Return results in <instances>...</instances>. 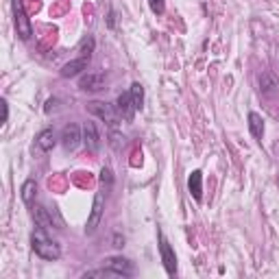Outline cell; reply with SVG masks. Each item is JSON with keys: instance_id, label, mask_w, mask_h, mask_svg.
Wrapping results in <instances>:
<instances>
[{"instance_id": "6da1fadb", "label": "cell", "mask_w": 279, "mask_h": 279, "mask_svg": "<svg viewBox=\"0 0 279 279\" xmlns=\"http://www.w3.org/2000/svg\"><path fill=\"white\" fill-rule=\"evenodd\" d=\"M31 247H33V251L37 253L42 260L52 262V260H59L61 257L59 244H57L52 238H48L46 229H42V227H37V229L31 233Z\"/></svg>"}, {"instance_id": "2e32d148", "label": "cell", "mask_w": 279, "mask_h": 279, "mask_svg": "<svg viewBox=\"0 0 279 279\" xmlns=\"http://www.w3.org/2000/svg\"><path fill=\"white\" fill-rule=\"evenodd\" d=\"M20 192H22V201H24L26 205H31L35 199V194H37V181H35V179H26V181L22 183Z\"/></svg>"}, {"instance_id": "9a60e30c", "label": "cell", "mask_w": 279, "mask_h": 279, "mask_svg": "<svg viewBox=\"0 0 279 279\" xmlns=\"http://www.w3.org/2000/svg\"><path fill=\"white\" fill-rule=\"evenodd\" d=\"M248 129H251L253 138L262 140V135H264V120H262L260 113H255V111L248 113Z\"/></svg>"}, {"instance_id": "8fae6325", "label": "cell", "mask_w": 279, "mask_h": 279, "mask_svg": "<svg viewBox=\"0 0 279 279\" xmlns=\"http://www.w3.org/2000/svg\"><path fill=\"white\" fill-rule=\"evenodd\" d=\"M187 190H190L192 199L201 201V196H203V172L201 170H192V174L187 177Z\"/></svg>"}, {"instance_id": "d6986e66", "label": "cell", "mask_w": 279, "mask_h": 279, "mask_svg": "<svg viewBox=\"0 0 279 279\" xmlns=\"http://www.w3.org/2000/svg\"><path fill=\"white\" fill-rule=\"evenodd\" d=\"M94 46H96V42H94V37H85L81 42V46H78V52H81V57L83 59H90L92 57V52H94Z\"/></svg>"}, {"instance_id": "7c38bea8", "label": "cell", "mask_w": 279, "mask_h": 279, "mask_svg": "<svg viewBox=\"0 0 279 279\" xmlns=\"http://www.w3.org/2000/svg\"><path fill=\"white\" fill-rule=\"evenodd\" d=\"M87 63H90V59H83V57H78V59H72L70 63H65L63 68H61V77H63V78L77 77V74H81L83 70H87Z\"/></svg>"}, {"instance_id": "cb8c5ba5", "label": "cell", "mask_w": 279, "mask_h": 279, "mask_svg": "<svg viewBox=\"0 0 279 279\" xmlns=\"http://www.w3.org/2000/svg\"><path fill=\"white\" fill-rule=\"evenodd\" d=\"M107 26H109V29H113V26H116V13H113V9L109 11V16H107Z\"/></svg>"}, {"instance_id": "5b68a950", "label": "cell", "mask_w": 279, "mask_h": 279, "mask_svg": "<svg viewBox=\"0 0 279 279\" xmlns=\"http://www.w3.org/2000/svg\"><path fill=\"white\" fill-rule=\"evenodd\" d=\"M159 255H161V262H164L166 273H168V275L177 273V255H174L172 247H170V242L164 238L161 231H159Z\"/></svg>"}, {"instance_id": "d4e9b609", "label": "cell", "mask_w": 279, "mask_h": 279, "mask_svg": "<svg viewBox=\"0 0 279 279\" xmlns=\"http://www.w3.org/2000/svg\"><path fill=\"white\" fill-rule=\"evenodd\" d=\"M113 247H118V248H122L124 247V238H122V235H113Z\"/></svg>"}, {"instance_id": "7a4b0ae2", "label": "cell", "mask_w": 279, "mask_h": 279, "mask_svg": "<svg viewBox=\"0 0 279 279\" xmlns=\"http://www.w3.org/2000/svg\"><path fill=\"white\" fill-rule=\"evenodd\" d=\"M87 111L94 113V116L100 118V120H105L109 126L120 124V111L116 109V105L100 103V100H92V103H87Z\"/></svg>"}, {"instance_id": "603a6c76", "label": "cell", "mask_w": 279, "mask_h": 279, "mask_svg": "<svg viewBox=\"0 0 279 279\" xmlns=\"http://www.w3.org/2000/svg\"><path fill=\"white\" fill-rule=\"evenodd\" d=\"M0 105H2V124L9 120V103H7V98H2L0 100Z\"/></svg>"}, {"instance_id": "44dd1931", "label": "cell", "mask_w": 279, "mask_h": 279, "mask_svg": "<svg viewBox=\"0 0 279 279\" xmlns=\"http://www.w3.org/2000/svg\"><path fill=\"white\" fill-rule=\"evenodd\" d=\"M148 7H151V11L155 13V16H161L166 9V2L164 0H148Z\"/></svg>"}, {"instance_id": "3957f363", "label": "cell", "mask_w": 279, "mask_h": 279, "mask_svg": "<svg viewBox=\"0 0 279 279\" xmlns=\"http://www.w3.org/2000/svg\"><path fill=\"white\" fill-rule=\"evenodd\" d=\"M103 209H105V194L103 192H96L94 203H92V212L87 216V225H85V233L92 235L100 225V218H103Z\"/></svg>"}, {"instance_id": "ffe728a7", "label": "cell", "mask_w": 279, "mask_h": 279, "mask_svg": "<svg viewBox=\"0 0 279 279\" xmlns=\"http://www.w3.org/2000/svg\"><path fill=\"white\" fill-rule=\"evenodd\" d=\"M109 144H111L113 151H120V148L124 146V135H120L118 131H111V133H109Z\"/></svg>"}, {"instance_id": "30bf717a", "label": "cell", "mask_w": 279, "mask_h": 279, "mask_svg": "<svg viewBox=\"0 0 279 279\" xmlns=\"http://www.w3.org/2000/svg\"><path fill=\"white\" fill-rule=\"evenodd\" d=\"M116 109L120 111V116L122 118H126V120H133V116H135V103H133V98H131V92H122L120 96H118V100H116Z\"/></svg>"}, {"instance_id": "5bb4252c", "label": "cell", "mask_w": 279, "mask_h": 279, "mask_svg": "<svg viewBox=\"0 0 279 279\" xmlns=\"http://www.w3.org/2000/svg\"><path fill=\"white\" fill-rule=\"evenodd\" d=\"M103 81H105V74H85V77H81V81H78V87H81V90L96 92L103 87Z\"/></svg>"}, {"instance_id": "ac0fdd59", "label": "cell", "mask_w": 279, "mask_h": 279, "mask_svg": "<svg viewBox=\"0 0 279 279\" xmlns=\"http://www.w3.org/2000/svg\"><path fill=\"white\" fill-rule=\"evenodd\" d=\"M129 92H131V98H133V103H135V109H142L144 107V87L140 85V83H133Z\"/></svg>"}, {"instance_id": "7402d4cb", "label": "cell", "mask_w": 279, "mask_h": 279, "mask_svg": "<svg viewBox=\"0 0 279 279\" xmlns=\"http://www.w3.org/2000/svg\"><path fill=\"white\" fill-rule=\"evenodd\" d=\"M100 181L107 183V186H111V183H113V174H111V170H109L107 166H105V168L100 170Z\"/></svg>"}, {"instance_id": "e0dca14e", "label": "cell", "mask_w": 279, "mask_h": 279, "mask_svg": "<svg viewBox=\"0 0 279 279\" xmlns=\"http://www.w3.org/2000/svg\"><path fill=\"white\" fill-rule=\"evenodd\" d=\"M260 90H262V94H273V92L277 90V81H275L268 72H262L260 74Z\"/></svg>"}, {"instance_id": "4316f807", "label": "cell", "mask_w": 279, "mask_h": 279, "mask_svg": "<svg viewBox=\"0 0 279 279\" xmlns=\"http://www.w3.org/2000/svg\"><path fill=\"white\" fill-rule=\"evenodd\" d=\"M277 183H279V179H277Z\"/></svg>"}, {"instance_id": "8992f818", "label": "cell", "mask_w": 279, "mask_h": 279, "mask_svg": "<svg viewBox=\"0 0 279 279\" xmlns=\"http://www.w3.org/2000/svg\"><path fill=\"white\" fill-rule=\"evenodd\" d=\"M83 142V135H81V129H78V124H65L63 131H61V146L65 148V151H77L78 144Z\"/></svg>"}, {"instance_id": "4fadbf2b", "label": "cell", "mask_w": 279, "mask_h": 279, "mask_svg": "<svg viewBox=\"0 0 279 279\" xmlns=\"http://www.w3.org/2000/svg\"><path fill=\"white\" fill-rule=\"evenodd\" d=\"M55 131L52 129H44V131H39V135H37V140H35V146L39 148L42 153H48L52 146H55Z\"/></svg>"}, {"instance_id": "52a82bcc", "label": "cell", "mask_w": 279, "mask_h": 279, "mask_svg": "<svg viewBox=\"0 0 279 279\" xmlns=\"http://www.w3.org/2000/svg\"><path fill=\"white\" fill-rule=\"evenodd\" d=\"M31 214H33L35 225L42 227V229H46V231H50V229H59V227H57V222L52 220L50 209H46L44 205H31Z\"/></svg>"}, {"instance_id": "277c9868", "label": "cell", "mask_w": 279, "mask_h": 279, "mask_svg": "<svg viewBox=\"0 0 279 279\" xmlns=\"http://www.w3.org/2000/svg\"><path fill=\"white\" fill-rule=\"evenodd\" d=\"M13 17H16V31L17 35H20V39H31V35H33V29H31V22L29 17H26L24 9H22V2L20 0H13Z\"/></svg>"}, {"instance_id": "ba28073f", "label": "cell", "mask_w": 279, "mask_h": 279, "mask_svg": "<svg viewBox=\"0 0 279 279\" xmlns=\"http://www.w3.org/2000/svg\"><path fill=\"white\" fill-rule=\"evenodd\" d=\"M107 268L111 270L118 277H131L135 273V266L131 264L126 257H109L107 260Z\"/></svg>"}, {"instance_id": "9c48e42d", "label": "cell", "mask_w": 279, "mask_h": 279, "mask_svg": "<svg viewBox=\"0 0 279 279\" xmlns=\"http://www.w3.org/2000/svg\"><path fill=\"white\" fill-rule=\"evenodd\" d=\"M83 144L87 146L90 153H96L100 148V133L94 122H85L83 124Z\"/></svg>"}, {"instance_id": "484cf974", "label": "cell", "mask_w": 279, "mask_h": 279, "mask_svg": "<svg viewBox=\"0 0 279 279\" xmlns=\"http://www.w3.org/2000/svg\"><path fill=\"white\" fill-rule=\"evenodd\" d=\"M55 103H57V98H50V100H48V103H46V107H44V109H46V113H50V111H52V107H55Z\"/></svg>"}]
</instances>
